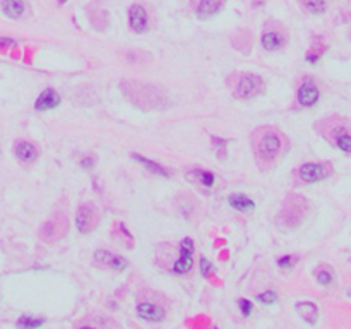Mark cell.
<instances>
[{
	"mask_svg": "<svg viewBox=\"0 0 351 329\" xmlns=\"http://www.w3.org/2000/svg\"><path fill=\"white\" fill-rule=\"evenodd\" d=\"M209 269H211V266H209V262H207V259L202 257L200 259V271H202V274H207V271Z\"/></svg>",
	"mask_w": 351,
	"mask_h": 329,
	"instance_id": "obj_31",
	"label": "cell"
},
{
	"mask_svg": "<svg viewBox=\"0 0 351 329\" xmlns=\"http://www.w3.org/2000/svg\"><path fill=\"white\" fill-rule=\"evenodd\" d=\"M315 278H317L319 283L324 285V286L333 283V273H331L329 269H319L317 273H315Z\"/></svg>",
	"mask_w": 351,
	"mask_h": 329,
	"instance_id": "obj_25",
	"label": "cell"
},
{
	"mask_svg": "<svg viewBox=\"0 0 351 329\" xmlns=\"http://www.w3.org/2000/svg\"><path fill=\"white\" fill-rule=\"evenodd\" d=\"M137 316L141 319L148 321V323H161L167 317V311H165V307L154 304V302L142 300L137 304Z\"/></svg>",
	"mask_w": 351,
	"mask_h": 329,
	"instance_id": "obj_8",
	"label": "cell"
},
{
	"mask_svg": "<svg viewBox=\"0 0 351 329\" xmlns=\"http://www.w3.org/2000/svg\"><path fill=\"white\" fill-rule=\"evenodd\" d=\"M211 141H213L214 153L218 154L221 160H223V158H226V146H228V139L216 137V135H213V137H211Z\"/></svg>",
	"mask_w": 351,
	"mask_h": 329,
	"instance_id": "obj_24",
	"label": "cell"
},
{
	"mask_svg": "<svg viewBox=\"0 0 351 329\" xmlns=\"http://www.w3.org/2000/svg\"><path fill=\"white\" fill-rule=\"evenodd\" d=\"M60 105V95L57 93L55 90L48 88L38 96L36 103H34V108L38 111H46V110H52V108H57Z\"/></svg>",
	"mask_w": 351,
	"mask_h": 329,
	"instance_id": "obj_14",
	"label": "cell"
},
{
	"mask_svg": "<svg viewBox=\"0 0 351 329\" xmlns=\"http://www.w3.org/2000/svg\"><path fill=\"white\" fill-rule=\"evenodd\" d=\"M94 163H96V160H94V158H91V156L83 158V160H81V165H83V168H86V170L94 168Z\"/></svg>",
	"mask_w": 351,
	"mask_h": 329,
	"instance_id": "obj_30",
	"label": "cell"
},
{
	"mask_svg": "<svg viewBox=\"0 0 351 329\" xmlns=\"http://www.w3.org/2000/svg\"><path fill=\"white\" fill-rule=\"evenodd\" d=\"M129 26L130 31L137 34L146 33V29H148V14L141 3H134L129 9Z\"/></svg>",
	"mask_w": 351,
	"mask_h": 329,
	"instance_id": "obj_10",
	"label": "cell"
},
{
	"mask_svg": "<svg viewBox=\"0 0 351 329\" xmlns=\"http://www.w3.org/2000/svg\"><path fill=\"white\" fill-rule=\"evenodd\" d=\"M262 91H264V81L257 74H242L237 83V88H235L237 98L242 100H250L261 95Z\"/></svg>",
	"mask_w": 351,
	"mask_h": 329,
	"instance_id": "obj_4",
	"label": "cell"
},
{
	"mask_svg": "<svg viewBox=\"0 0 351 329\" xmlns=\"http://www.w3.org/2000/svg\"><path fill=\"white\" fill-rule=\"evenodd\" d=\"M69 230V219L64 213H57L46 221L40 230V237L45 242H55L64 237Z\"/></svg>",
	"mask_w": 351,
	"mask_h": 329,
	"instance_id": "obj_3",
	"label": "cell"
},
{
	"mask_svg": "<svg viewBox=\"0 0 351 329\" xmlns=\"http://www.w3.org/2000/svg\"><path fill=\"white\" fill-rule=\"evenodd\" d=\"M225 0H200L197 5V14L199 17H211L216 12H219V9L223 7Z\"/></svg>",
	"mask_w": 351,
	"mask_h": 329,
	"instance_id": "obj_17",
	"label": "cell"
},
{
	"mask_svg": "<svg viewBox=\"0 0 351 329\" xmlns=\"http://www.w3.org/2000/svg\"><path fill=\"white\" fill-rule=\"evenodd\" d=\"M298 175L300 179H302V182H305V184H315V182L326 179L327 170L326 166L321 163H305L300 166Z\"/></svg>",
	"mask_w": 351,
	"mask_h": 329,
	"instance_id": "obj_11",
	"label": "cell"
},
{
	"mask_svg": "<svg viewBox=\"0 0 351 329\" xmlns=\"http://www.w3.org/2000/svg\"><path fill=\"white\" fill-rule=\"evenodd\" d=\"M319 90L317 86H315L314 83H310V81H307V83H303L302 86H300L298 90V102L302 107H314L315 103L319 102Z\"/></svg>",
	"mask_w": 351,
	"mask_h": 329,
	"instance_id": "obj_15",
	"label": "cell"
},
{
	"mask_svg": "<svg viewBox=\"0 0 351 329\" xmlns=\"http://www.w3.org/2000/svg\"><path fill=\"white\" fill-rule=\"evenodd\" d=\"M302 199H296V197H290V199L284 203V206H283V211H281V215H279V219L283 221L286 226H296L300 221H302V218H303V213H302Z\"/></svg>",
	"mask_w": 351,
	"mask_h": 329,
	"instance_id": "obj_7",
	"label": "cell"
},
{
	"mask_svg": "<svg viewBox=\"0 0 351 329\" xmlns=\"http://www.w3.org/2000/svg\"><path fill=\"white\" fill-rule=\"evenodd\" d=\"M338 148L345 153H351V135L345 134L341 137H338Z\"/></svg>",
	"mask_w": 351,
	"mask_h": 329,
	"instance_id": "obj_26",
	"label": "cell"
},
{
	"mask_svg": "<svg viewBox=\"0 0 351 329\" xmlns=\"http://www.w3.org/2000/svg\"><path fill=\"white\" fill-rule=\"evenodd\" d=\"M228 203L230 206L237 211H252L254 208H256V203L244 194H231L228 197Z\"/></svg>",
	"mask_w": 351,
	"mask_h": 329,
	"instance_id": "obj_19",
	"label": "cell"
},
{
	"mask_svg": "<svg viewBox=\"0 0 351 329\" xmlns=\"http://www.w3.org/2000/svg\"><path fill=\"white\" fill-rule=\"evenodd\" d=\"M24 9L22 0H2V12L10 19H19L24 14Z\"/></svg>",
	"mask_w": 351,
	"mask_h": 329,
	"instance_id": "obj_16",
	"label": "cell"
},
{
	"mask_svg": "<svg viewBox=\"0 0 351 329\" xmlns=\"http://www.w3.org/2000/svg\"><path fill=\"white\" fill-rule=\"evenodd\" d=\"M216 329H218V328H216Z\"/></svg>",
	"mask_w": 351,
	"mask_h": 329,
	"instance_id": "obj_34",
	"label": "cell"
},
{
	"mask_svg": "<svg viewBox=\"0 0 351 329\" xmlns=\"http://www.w3.org/2000/svg\"><path fill=\"white\" fill-rule=\"evenodd\" d=\"M79 329H98V328H92V326H81Z\"/></svg>",
	"mask_w": 351,
	"mask_h": 329,
	"instance_id": "obj_33",
	"label": "cell"
},
{
	"mask_svg": "<svg viewBox=\"0 0 351 329\" xmlns=\"http://www.w3.org/2000/svg\"><path fill=\"white\" fill-rule=\"evenodd\" d=\"M46 323L45 317H36V316H31V314H24L17 319L15 326L17 329H38L41 328L43 324Z\"/></svg>",
	"mask_w": 351,
	"mask_h": 329,
	"instance_id": "obj_20",
	"label": "cell"
},
{
	"mask_svg": "<svg viewBox=\"0 0 351 329\" xmlns=\"http://www.w3.org/2000/svg\"><path fill=\"white\" fill-rule=\"evenodd\" d=\"M99 219H98V213L92 210L88 204H83L79 206V210L76 213V226L81 233H91L92 230H96Z\"/></svg>",
	"mask_w": 351,
	"mask_h": 329,
	"instance_id": "obj_6",
	"label": "cell"
},
{
	"mask_svg": "<svg viewBox=\"0 0 351 329\" xmlns=\"http://www.w3.org/2000/svg\"><path fill=\"white\" fill-rule=\"evenodd\" d=\"M94 264L99 266V268H106V269H113V271H123L127 268V259L120 257V255H115L108 250H96L94 252Z\"/></svg>",
	"mask_w": 351,
	"mask_h": 329,
	"instance_id": "obj_9",
	"label": "cell"
},
{
	"mask_svg": "<svg viewBox=\"0 0 351 329\" xmlns=\"http://www.w3.org/2000/svg\"><path fill=\"white\" fill-rule=\"evenodd\" d=\"M302 5L307 12L315 14V15H321L327 10L326 0H302Z\"/></svg>",
	"mask_w": 351,
	"mask_h": 329,
	"instance_id": "obj_23",
	"label": "cell"
},
{
	"mask_svg": "<svg viewBox=\"0 0 351 329\" xmlns=\"http://www.w3.org/2000/svg\"><path fill=\"white\" fill-rule=\"evenodd\" d=\"M12 45V40H7V38H0V48H3V46H10Z\"/></svg>",
	"mask_w": 351,
	"mask_h": 329,
	"instance_id": "obj_32",
	"label": "cell"
},
{
	"mask_svg": "<svg viewBox=\"0 0 351 329\" xmlns=\"http://www.w3.org/2000/svg\"><path fill=\"white\" fill-rule=\"evenodd\" d=\"M194 240L192 238H183L180 243V257L178 261H175L173 264V273L178 276H185L187 273H190L194 268Z\"/></svg>",
	"mask_w": 351,
	"mask_h": 329,
	"instance_id": "obj_5",
	"label": "cell"
},
{
	"mask_svg": "<svg viewBox=\"0 0 351 329\" xmlns=\"http://www.w3.org/2000/svg\"><path fill=\"white\" fill-rule=\"evenodd\" d=\"M187 179L190 180H197L200 185H206V187H211L214 184L216 177L207 170H192L190 173H187Z\"/></svg>",
	"mask_w": 351,
	"mask_h": 329,
	"instance_id": "obj_22",
	"label": "cell"
},
{
	"mask_svg": "<svg viewBox=\"0 0 351 329\" xmlns=\"http://www.w3.org/2000/svg\"><path fill=\"white\" fill-rule=\"evenodd\" d=\"M130 158L132 160H136L137 163H141L142 166H144L146 170H149V172H153V173H156V175H161V177H170V172L167 168H163L161 165H158V163H154V161L151 160H148V158H144V156H141V154H137V153H132L130 154Z\"/></svg>",
	"mask_w": 351,
	"mask_h": 329,
	"instance_id": "obj_18",
	"label": "cell"
},
{
	"mask_svg": "<svg viewBox=\"0 0 351 329\" xmlns=\"http://www.w3.org/2000/svg\"><path fill=\"white\" fill-rule=\"evenodd\" d=\"M238 307H240V312H242V316L244 317H249L250 314H252L254 305H252V302L250 300H247V299L238 300Z\"/></svg>",
	"mask_w": 351,
	"mask_h": 329,
	"instance_id": "obj_27",
	"label": "cell"
},
{
	"mask_svg": "<svg viewBox=\"0 0 351 329\" xmlns=\"http://www.w3.org/2000/svg\"><path fill=\"white\" fill-rule=\"evenodd\" d=\"M296 264V257L295 255H284V257H281L279 261H277V266L279 268H291V266Z\"/></svg>",
	"mask_w": 351,
	"mask_h": 329,
	"instance_id": "obj_29",
	"label": "cell"
},
{
	"mask_svg": "<svg viewBox=\"0 0 351 329\" xmlns=\"http://www.w3.org/2000/svg\"><path fill=\"white\" fill-rule=\"evenodd\" d=\"M296 311L300 312V316L307 321V323L314 324L317 321V316H319V311L312 302H302V304L296 305Z\"/></svg>",
	"mask_w": 351,
	"mask_h": 329,
	"instance_id": "obj_21",
	"label": "cell"
},
{
	"mask_svg": "<svg viewBox=\"0 0 351 329\" xmlns=\"http://www.w3.org/2000/svg\"><path fill=\"white\" fill-rule=\"evenodd\" d=\"M252 146L257 163L262 166H272L283 153V135L276 129L262 127L254 132Z\"/></svg>",
	"mask_w": 351,
	"mask_h": 329,
	"instance_id": "obj_1",
	"label": "cell"
},
{
	"mask_svg": "<svg viewBox=\"0 0 351 329\" xmlns=\"http://www.w3.org/2000/svg\"><path fill=\"white\" fill-rule=\"evenodd\" d=\"M122 90L127 95V98L137 107L146 108V110H154V108H163V93L156 90L149 84H142L139 81H127L122 84Z\"/></svg>",
	"mask_w": 351,
	"mask_h": 329,
	"instance_id": "obj_2",
	"label": "cell"
},
{
	"mask_svg": "<svg viewBox=\"0 0 351 329\" xmlns=\"http://www.w3.org/2000/svg\"><path fill=\"white\" fill-rule=\"evenodd\" d=\"M257 300L262 302V304H274V302H277V295H276V292H264V293H261V295H257Z\"/></svg>",
	"mask_w": 351,
	"mask_h": 329,
	"instance_id": "obj_28",
	"label": "cell"
},
{
	"mask_svg": "<svg viewBox=\"0 0 351 329\" xmlns=\"http://www.w3.org/2000/svg\"><path fill=\"white\" fill-rule=\"evenodd\" d=\"M261 43L264 46L267 52H277L281 50L284 45H286V38L281 31H276V29H271V31H265L261 38Z\"/></svg>",
	"mask_w": 351,
	"mask_h": 329,
	"instance_id": "obj_13",
	"label": "cell"
},
{
	"mask_svg": "<svg viewBox=\"0 0 351 329\" xmlns=\"http://www.w3.org/2000/svg\"><path fill=\"white\" fill-rule=\"evenodd\" d=\"M14 154L21 163H33L38 158V148L28 141H17L14 144Z\"/></svg>",
	"mask_w": 351,
	"mask_h": 329,
	"instance_id": "obj_12",
	"label": "cell"
}]
</instances>
